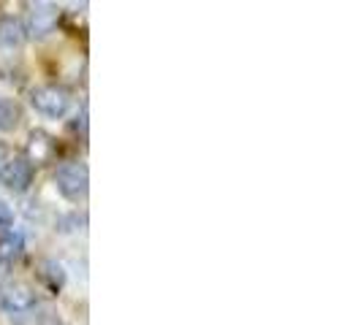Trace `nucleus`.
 Returning a JSON list of instances; mask_svg holds the SVG:
<instances>
[{
	"label": "nucleus",
	"mask_w": 361,
	"mask_h": 325,
	"mask_svg": "<svg viewBox=\"0 0 361 325\" xmlns=\"http://www.w3.org/2000/svg\"><path fill=\"white\" fill-rule=\"evenodd\" d=\"M30 103L38 114H44L49 120H60L71 108V95L60 84H38L30 90Z\"/></svg>",
	"instance_id": "f257e3e1"
},
{
	"label": "nucleus",
	"mask_w": 361,
	"mask_h": 325,
	"mask_svg": "<svg viewBox=\"0 0 361 325\" xmlns=\"http://www.w3.org/2000/svg\"><path fill=\"white\" fill-rule=\"evenodd\" d=\"M54 184L60 190V196L68 200H79L87 196V184H90V171L87 165L79 160L63 162L54 174Z\"/></svg>",
	"instance_id": "f03ea898"
},
{
	"label": "nucleus",
	"mask_w": 361,
	"mask_h": 325,
	"mask_svg": "<svg viewBox=\"0 0 361 325\" xmlns=\"http://www.w3.org/2000/svg\"><path fill=\"white\" fill-rule=\"evenodd\" d=\"M38 304V295H36V288L33 285H27V282H8L6 288L0 290V307L3 312H8V314H25V312H30V309H36Z\"/></svg>",
	"instance_id": "7ed1b4c3"
},
{
	"label": "nucleus",
	"mask_w": 361,
	"mask_h": 325,
	"mask_svg": "<svg viewBox=\"0 0 361 325\" xmlns=\"http://www.w3.org/2000/svg\"><path fill=\"white\" fill-rule=\"evenodd\" d=\"M60 11L52 3H30L27 6V17H25V33L30 38H47L57 27Z\"/></svg>",
	"instance_id": "20e7f679"
},
{
	"label": "nucleus",
	"mask_w": 361,
	"mask_h": 325,
	"mask_svg": "<svg viewBox=\"0 0 361 325\" xmlns=\"http://www.w3.org/2000/svg\"><path fill=\"white\" fill-rule=\"evenodd\" d=\"M33 177H36V168L25 160V155H11V158L3 160L0 179L6 181L8 190H14V193H27L30 184H33Z\"/></svg>",
	"instance_id": "39448f33"
},
{
	"label": "nucleus",
	"mask_w": 361,
	"mask_h": 325,
	"mask_svg": "<svg viewBox=\"0 0 361 325\" xmlns=\"http://www.w3.org/2000/svg\"><path fill=\"white\" fill-rule=\"evenodd\" d=\"M54 152H57V144H54V139L49 136V133H44V130H33V133L27 136L25 160L30 162L33 168H36V165H47V162H52Z\"/></svg>",
	"instance_id": "423d86ee"
},
{
	"label": "nucleus",
	"mask_w": 361,
	"mask_h": 325,
	"mask_svg": "<svg viewBox=\"0 0 361 325\" xmlns=\"http://www.w3.org/2000/svg\"><path fill=\"white\" fill-rule=\"evenodd\" d=\"M25 38H27V33H25L22 19L14 14L0 17V46L3 49H19L25 44Z\"/></svg>",
	"instance_id": "0eeeda50"
},
{
	"label": "nucleus",
	"mask_w": 361,
	"mask_h": 325,
	"mask_svg": "<svg viewBox=\"0 0 361 325\" xmlns=\"http://www.w3.org/2000/svg\"><path fill=\"white\" fill-rule=\"evenodd\" d=\"M22 253H25V236L19 231H6L0 236V260L3 263H14Z\"/></svg>",
	"instance_id": "6e6552de"
},
{
	"label": "nucleus",
	"mask_w": 361,
	"mask_h": 325,
	"mask_svg": "<svg viewBox=\"0 0 361 325\" xmlns=\"http://www.w3.org/2000/svg\"><path fill=\"white\" fill-rule=\"evenodd\" d=\"M19 120H22V108L8 98H0V130H14Z\"/></svg>",
	"instance_id": "1a4fd4ad"
},
{
	"label": "nucleus",
	"mask_w": 361,
	"mask_h": 325,
	"mask_svg": "<svg viewBox=\"0 0 361 325\" xmlns=\"http://www.w3.org/2000/svg\"><path fill=\"white\" fill-rule=\"evenodd\" d=\"M44 279L49 282V288L57 293V290L63 288V279H66V274H63V269L54 263V260H47L44 263Z\"/></svg>",
	"instance_id": "9d476101"
},
{
	"label": "nucleus",
	"mask_w": 361,
	"mask_h": 325,
	"mask_svg": "<svg viewBox=\"0 0 361 325\" xmlns=\"http://www.w3.org/2000/svg\"><path fill=\"white\" fill-rule=\"evenodd\" d=\"M11 225H14V209L6 200H0V231H6Z\"/></svg>",
	"instance_id": "9b49d317"
},
{
	"label": "nucleus",
	"mask_w": 361,
	"mask_h": 325,
	"mask_svg": "<svg viewBox=\"0 0 361 325\" xmlns=\"http://www.w3.org/2000/svg\"><path fill=\"white\" fill-rule=\"evenodd\" d=\"M38 325H66V323H63L60 317H54V314H49V317H44V320H41Z\"/></svg>",
	"instance_id": "f8f14e48"
},
{
	"label": "nucleus",
	"mask_w": 361,
	"mask_h": 325,
	"mask_svg": "<svg viewBox=\"0 0 361 325\" xmlns=\"http://www.w3.org/2000/svg\"><path fill=\"white\" fill-rule=\"evenodd\" d=\"M3 155H6V152H3V146H0V168H3V160H6Z\"/></svg>",
	"instance_id": "ddd939ff"
}]
</instances>
